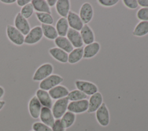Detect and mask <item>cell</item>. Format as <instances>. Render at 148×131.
I'll return each instance as SVG.
<instances>
[{
  "label": "cell",
  "mask_w": 148,
  "mask_h": 131,
  "mask_svg": "<svg viewBox=\"0 0 148 131\" xmlns=\"http://www.w3.org/2000/svg\"><path fill=\"white\" fill-rule=\"evenodd\" d=\"M100 50V44L98 42H93L86 45L83 48V58H91L96 55Z\"/></svg>",
  "instance_id": "obj_21"
},
{
  "label": "cell",
  "mask_w": 148,
  "mask_h": 131,
  "mask_svg": "<svg viewBox=\"0 0 148 131\" xmlns=\"http://www.w3.org/2000/svg\"><path fill=\"white\" fill-rule=\"evenodd\" d=\"M69 100L67 97L57 100L53 104L51 111L54 118L60 119L66 112Z\"/></svg>",
  "instance_id": "obj_1"
},
{
  "label": "cell",
  "mask_w": 148,
  "mask_h": 131,
  "mask_svg": "<svg viewBox=\"0 0 148 131\" xmlns=\"http://www.w3.org/2000/svg\"><path fill=\"white\" fill-rule=\"evenodd\" d=\"M67 39L69 40L73 47L75 48L82 47L83 42L82 40L80 33L73 29L69 28L67 34Z\"/></svg>",
  "instance_id": "obj_14"
},
{
  "label": "cell",
  "mask_w": 148,
  "mask_h": 131,
  "mask_svg": "<svg viewBox=\"0 0 148 131\" xmlns=\"http://www.w3.org/2000/svg\"><path fill=\"white\" fill-rule=\"evenodd\" d=\"M43 36L40 26L37 25L31 29L24 37V43L27 44H35L38 43Z\"/></svg>",
  "instance_id": "obj_5"
},
{
  "label": "cell",
  "mask_w": 148,
  "mask_h": 131,
  "mask_svg": "<svg viewBox=\"0 0 148 131\" xmlns=\"http://www.w3.org/2000/svg\"><path fill=\"white\" fill-rule=\"evenodd\" d=\"M14 27L16 28L24 36H25L31 30L30 25L27 19L23 17L20 13H17L14 19Z\"/></svg>",
  "instance_id": "obj_8"
},
{
  "label": "cell",
  "mask_w": 148,
  "mask_h": 131,
  "mask_svg": "<svg viewBox=\"0 0 148 131\" xmlns=\"http://www.w3.org/2000/svg\"><path fill=\"white\" fill-rule=\"evenodd\" d=\"M83 57V48H76L68 54V62L69 63L74 64L80 61Z\"/></svg>",
  "instance_id": "obj_26"
},
{
  "label": "cell",
  "mask_w": 148,
  "mask_h": 131,
  "mask_svg": "<svg viewBox=\"0 0 148 131\" xmlns=\"http://www.w3.org/2000/svg\"><path fill=\"white\" fill-rule=\"evenodd\" d=\"M48 92L51 99L58 100L66 97L69 92L65 87L58 85L50 89Z\"/></svg>",
  "instance_id": "obj_17"
},
{
  "label": "cell",
  "mask_w": 148,
  "mask_h": 131,
  "mask_svg": "<svg viewBox=\"0 0 148 131\" xmlns=\"http://www.w3.org/2000/svg\"><path fill=\"white\" fill-rule=\"evenodd\" d=\"M66 97L69 100L73 102L86 99L87 95L77 89L69 92Z\"/></svg>",
  "instance_id": "obj_29"
},
{
  "label": "cell",
  "mask_w": 148,
  "mask_h": 131,
  "mask_svg": "<svg viewBox=\"0 0 148 131\" xmlns=\"http://www.w3.org/2000/svg\"><path fill=\"white\" fill-rule=\"evenodd\" d=\"M35 96L39 100L41 105L43 107L51 108L53 106V100L49 92L41 89H38L36 91Z\"/></svg>",
  "instance_id": "obj_15"
},
{
  "label": "cell",
  "mask_w": 148,
  "mask_h": 131,
  "mask_svg": "<svg viewBox=\"0 0 148 131\" xmlns=\"http://www.w3.org/2000/svg\"><path fill=\"white\" fill-rule=\"evenodd\" d=\"M34 11L38 13H47L51 14L50 8L45 0H32L31 1Z\"/></svg>",
  "instance_id": "obj_23"
},
{
  "label": "cell",
  "mask_w": 148,
  "mask_h": 131,
  "mask_svg": "<svg viewBox=\"0 0 148 131\" xmlns=\"http://www.w3.org/2000/svg\"><path fill=\"white\" fill-rule=\"evenodd\" d=\"M4 94H5V89L3 87H2V86H0V99L3 96Z\"/></svg>",
  "instance_id": "obj_41"
},
{
  "label": "cell",
  "mask_w": 148,
  "mask_h": 131,
  "mask_svg": "<svg viewBox=\"0 0 148 131\" xmlns=\"http://www.w3.org/2000/svg\"><path fill=\"white\" fill-rule=\"evenodd\" d=\"M57 13L62 17L66 18L69 12L70 2L68 0H58L56 5Z\"/></svg>",
  "instance_id": "obj_20"
},
{
  "label": "cell",
  "mask_w": 148,
  "mask_h": 131,
  "mask_svg": "<svg viewBox=\"0 0 148 131\" xmlns=\"http://www.w3.org/2000/svg\"><path fill=\"white\" fill-rule=\"evenodd\" d=\"M88 108V100L83 99L73 101L69 103L67 110L74 114H80L87 111Z\"/></svg>",
  "instance_id": "obj_7"
},
{
  "label": "cell",
  "mask_w": 148,
  "mask_h": 131,
  "mask_svg": "<svg viewBox=\"0 0 148 131\" xmlns=\"http://www.w3.org/2000/svg\"><path fill=\"white\" fill-rule=\"evenodd\" d=\"M35 16L42 24L51 25L53 23L54 19L51 14L47 13L35 12Z\"/></svg>",
  "instance_id": "obj_30"
},
{
  "label": "cell",
  "mask_w": 148,
  "mask_h": 131,
  "mask_svg": "<svg viewBox=\"0 0 148 131\" xmlns=\"http://www.w3.org/2000/svg\"><path fill=\"white\" fill-rule=\"evenodd\" d=\"M75 85L77 89L83 92L87 95H92L98 92L97 85L90 81L83 80H76Z\"/></svg>",
  "instance_id": "obj_6"
},
{
  "label": "cell",
  "mask_w": 148,
  "mask_h": 131,
  "mask_svg": "<svg viewBox=\"0 0 148 131\" xmlns=\"http://www.w3.org/2000/svg\"><path fill=\"white\" fill-rule=\"evenodd\" d=\"M39 118L42 121L41 122L49 126L50 128L52 127L55 121V118L53 115L51 110L46 107H42Z\"/></svg>",
  "instance_id": "obj_16"
},
{
  "label": "cell",
  "mask_w": 148,
  "mask_h": 131,
  "mask_svg": "<svg viewBox=\"0 0 148 131\" xmlns=\"http://www.w3.org/2000/svg\"><path fill=\"white\" fill-rule=\"evenodd\" d=\"M49 54L50 55L57 61L61 63H66L68 60V54L65 51L57 47L49 49Z\"/></svg>",
  "instance_id": "obj_18"
},
{
  "label": "cell",
  "mask_w": 148,
  "mask_h": 131,
  "mask_svg": "<svg viewBox=\"0 0 148 131\" xmlns=\"http://www.w3.org/2000/svg\"><path fill=\"white\" fill-rule=\"evenodd\" d=\"M34 12V9L33 8L32 3L30 2L28 4L26 5L25 6L22 7L19 13L23 17H24L26 19H28L32 16Z\"/></svg>",
  "instance_id": "obj_31"
},
{
  "label": "cell",
  "mask_w": 148,
  "mask_h": 131,
  "mask_svg": "<svg viewBox=\"0 0 148 131\" xmlns=\"http://www.w3.org/2000/svg\"><path fill=\"white\" fill-rule=\"evenodd\" d=\"M63 80V78L58 74H51L40 82L39 87V89L47 91L56 86L60 85Z\"/></svg>",
  "instance_id": "obj_4"
},
{
  "label": "cell",
  "mask_w": 148,
  "mask_h": 131,
  "mask_svg": "<svg viewBox=\"0 0 148 131\" xmlns=\"http://www.w3.org/2000/svg\"><path fill=\"white\" fill-rule=\"evenodd\" d=\"M6 35L9 40L14 44L17 46H21L24 43V36L14 26L8 25L6 28Z\"/></svg>",
  "instance_id": "obj_2"
},
{
  "label": "cell",
  "mask_w": 148,
  "mask_h": 131,
  "mask_svg": "<svg viewBox=\"0 0 148 131\" xmlns=\"http://www.w3.org/2000/svg\"><path fill=\"white\" fill-rule=\"evenodd\" d=\"M66 19L69 27L77 31H80L84 25V24L79 16L72 11H69Z\"/></svg>",
  "instance_id": "obj_13"
},
{
  "label": "cell",
  "mask_w": 148,
  "mask_h": 131,
  "mask_svg": "<svg viewBox=\"0 0 148 131\" xmlns=\"http://www.w3.org/2000/svg\"><path fill=\"white\" fill-rule=\"evenodd\" d=\"M96 118L102 126H107L110 121L109 112L105 103H103L99 108L96 111Z\"/></svg>",
  "instance_id": "obj_9"
},
{
  "label": "cell",
  "mask_w": 148,
  "mask_h": 131,
  "mask_svg": "<svg viewBox=\"0 0 148 131\" xmlns=\"http://www.w3.org/2000/svg\"><path fill=\"white\" fill-rule=\"evenodd\" d=\"M54 43L57 46V47L62 49L67 53H70L73 50V46L65 36L63 37L58 36L54 40Z\"/></svg>",
  "instance_id": "obj_22"
},
{
  "label": "cell",
  "mask_w": 148,
  "mask_h": 131,
  "mask_svg": "<svg viewBox=\"0 0 148 131\" xmlns=\"http://www.w3.org/2000/svg\"><path fill=\"white\" fill-rule=\"evenodd\" d=\"M136 16L139 20L148 21V8H142L140 9L138 11Z\"/></svg>",
  "instance_id": "obj_33"
},
{
  "label": "cell",
  "mask_w": 148,
  "mask_h": 131,
  "mask_svg": "<svg viewBox=\"0 0 148 131\" xmlns=\"http://www.w3.org/2000/svg\"><path fill=\"white\" fill-rule=\"evenodd\" d=\"M46 2H47V5H49V6L50 8L55 6L56 5V3H57L56 0H47Z\"/></svg>",
  "instance_id": "obj_39"
},
{
  "label": "cell",
  "mask_w": 148,
  "mask_h": 131,
  "mask_svg": "<svg viewBox=\"0 0 148 131\" xmlns=\"http://www.w3.org/2000/svg\"><path fill=\"white\" fill-rule=\"evenodd\" d=\"M51 128L52 131H65V128L64 127L60 119H56Z\"/></svg>",
  "instance_id": "obj_34"
},
{
  "label": "cell",
  "mask_w": 148,
  "mask_h": 131,
  "mask_svg": "<svg viewBox=\"0 0 148 131\" xmlns=\"http://www.w3.org/2000/svg\"><path fill=\"white\" fill-rule=\"evenodd\" d=\"M5 105V102L4 100H0V110L2 109V108Z\"/></svg>",
  "instance_id": "obj_42"
},
{
  "label": "cell",
  "mask_w": 148,
  "mask_h": 131,
  "mask_svg": "<svg viewBox=\"0 0 148 131\" xmlns=\"http://www.w3.org/2000/svg\"><path fill=\"white\" fill-rule=\"evenodd\" d=\"M29 131H34L33 130H29Z\"/></svg>",
  "instance_id": "obj_43"
},
{
  "label": "cell",
  "mask_w": 148,
  "mask_h": 131,
  "mask_svg": "<svg viewBox=\"0 0 148 131\" xmlns=\"http://www.w3.org/2000/svg\"><path fill=\"white\" fill-rule=\"evenodd\" d=\"M34 131H52V129L49 126L41 122H35L32 125Z\"/></svg>",
  "instance_id": "obj_32"
},
{
  "label": "cell",
  "mask_w": 148,
  "mask_h": 131,
  "mask_svg": "<svg viewBox=\"0 0 148 131\" xmlns=\"http://www.w3.org/2000/svg\"><path fill=\"white\" fill-rule=\"evenodd\" d=\"M28 108L29 114L32 118L38 119L39 118L42 105L35 95L32 96L29 100Z\"/></svg>",
  "instance_id": "obj_10"
},
{
  "label": "cell",
  "mask_w": 148,
  "mask_h": 131,
  "mask_svg": "<svg viewBox=\"0 0 148 131\" xmlns=\"http://www.w3.org/2000/svg\"><path fill=\"white\" fill-rule=\"evenodd\" d=\"M103 98L102 94L97 92L92 95L88 100V108L87 112L91 113L96 111L103 103Z\"/></svg>",
  "instance_id": "obj_11"
},
{
  "label": "cell",
  "mask_w": 148,
  "mask_h": 131,
  "mask_svg": "<svg viewBox=\"0 0 148 131\" xmlns=\"http://www.w3.org/2000/svg\"><path fill=\"white\" fill-rule=\"evenodd\" d=\"M56 29L59 36L65 37L66 36L69 29V25L66 18L61 17L56 23Z\"/></svg>",
  "instance_id": "obj_24"
},
{
  "label": "cell",
  "mask_w": 148,
  "mask_h": 131,
  "mask_svg": "<svg viewBox=\"0 0 148 131\" xmlns=\"http://www.w3.org/2000/svg\"><path fill=\"white\" fill-rule=\"evenodd\" d=\"M123 3L125 6L132 9L136 8L138 6V1L136 0H124Z\"/></svg>",
  "instance_id": "obj_35"
},
{
  "label": "cell",
  "mask_w": 148,
  "mask_h": 131,
  "mask_svg": "<svg viewBox=\"0 0 148 131\" xmlns=\"http://www.w3.org/2000/svg\"><path fill=\"white\" fill-rule=\"evenodd\" d=\"M60 119L65 129L68 128L74 123L76 119V115L75 114L68 111L63 115Z\"/></svg>",
  "instance_id": "obj_28"
},
{
  "label": "cell",
  "mask_w": 148,
  "mask_h": 131,
  "mask_svg": "<svg viewBox=\"0 0 148 131\" xmlns=\"http://www.w3.org/2000/svg\"><path fill=\"white\" fill-rule=\"evenodd\" d=\"M31 1L30 0H17L16 2L18 6H20L22 8L25 6L26 5L28 4L29 3H30Z\"/></svg>",
  "instance_id": "obj_37"
},
{
  "label": "cell",
  "mask_w": 148,
  "mask_h": 131,
  "mask_svg": "<svg viewBox=\"0 0 148 131\" xmlns=\"http://www.w3.org/2000/svg\"><path fill=\"white\" fill-rule=\"evenodd\" d=\"M41 28L43 35L49 40H55L58 36L56 28L52 25L42 24Z\"/></svg>",
  "instance_id": "obj_25"
},
{
  "label": "cell",
  "mask_w": 148,
  "mask_h": 131,
  "mask_svg": "<svg viewBox=\"0 0 148 131\" xmlns=\"http://www.w3.org/2000/svg\"><path fill=\"white\" fill-rule=\"evenodd\" d=\"M53 66L50 63H45L39 66L32 76L34 81H41L52 74Z\"/></svg>",
  "instance_id": "obj_3"
},
{
  "label": "cell",
  "mask_w": 148,
  "mask_h": 131,
  "mask_svg": "<svg viewBox=\"0 0 148 131\" xmlns=\"http://www.w3.org/2000/svg\"><path fill=\"white\" fill-rule=\"evenodd\" d=\"M119 2L118 0H99L98 2L104 6H112Z\"/></svg>",
  "instance_id": "obj_36"
},
{
  "label": "cell",
  "mask_w": 148,
  "mask_h": 131,
  "mask_svg": "<svg viewBox=\"0 0 148 131\" xmlns=\"http://www.w3.org/2000/svg\"><path fill=\"white\" fill-rule=\"evenodd\" d=\"M0 1L5 4H12L16 2V0H1Z\"/></svg>",
  "instance_id": "obj_40"
},
{
  "label": "cell",
  "mask_w": 148,
  "mask_h": 131,
  "mask_svg": "<svg viewBox=\"0 0 148 131\" xmlns=\"http://www.w3.org/2000/svg\"><path fill=\"white\" fill-rule=\"evenodd\" d=\"M138 5L143 8H148V0H138Z\"/></svg>",
  "instance_id": "obj_38"
},
{
  "label": "cell",
  "mask_w": 148,
  "mask_h": 131,
  "mask_svg": "<svg viewBox=\"0 0 148 131\" xmlns=\"http://www.w3.org/2000/svg\"><path fill=\"white\" fill-rule=\"evenodd\" d=\"M80 33L83 43L87 45L94 42L95 36L94 32L87 24H84L83 25Z\"/></svg>",
  "instance_id": "obj_19"
},
{
  "label": "cell",
  "mask_w": 148,
  "mask_h": 131,
  "mask_svg": "<svg viewBox=\"0 0 148 131\" xmlns=\"http://www.w3.org/2000/svg\"><path fill=\"white\" fill-rule=\"evenodd\" d=\"M148 33V21H142L135 27L133 35L136 36H143Z\"/></svg>",
  "instance_id": "obj_27"
},
{
  "label": "cell",
  "mask_w": 148,
  "mask_h": 131,
  "mask_svg": "<svg viewBox=\"0 0 148 131\" xmlns=\"http://www.w3.org/2000/svg\"><path fill=\"white\" fill-rule=\"evenodd\" d=\"M79 17L85 24H87L91 20L93 17V9L90 3L85 2L82 5L80 9Z\"/></svg>",
  "instance_id": "obj_12"
}]
</instances>
